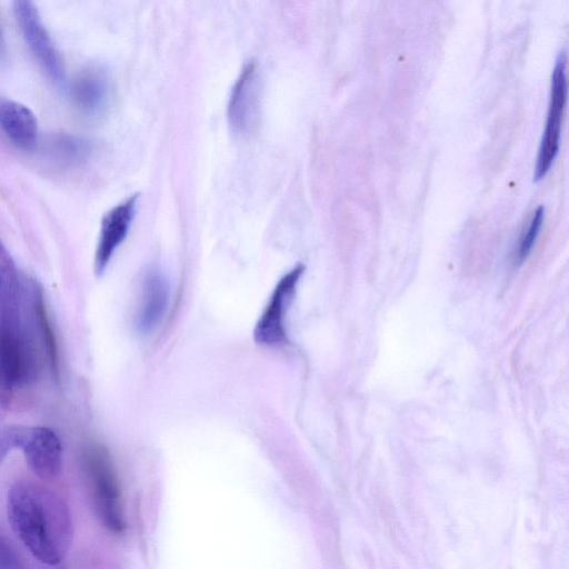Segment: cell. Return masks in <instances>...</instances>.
<instances>
[{"instance_id": "8992f818", "label": "cell", "mask_w": 569, "mask_h": 569, "mask_svg": "<svg viewBox=\"0 0 569 569\" xmlns=\"http://www.w3.org/2000/svg\"><path fill=\"white\" fill-rule=\"evenodd\" d=\"M566 100V56L561 52L557 57L552 71L550 101L543 134L538 149L535 180H540L547 174L558 154Z\"/></svg>"}, {"instance_id": "9c48e42d", "label": "cell", "mask_w": 569, "mask_h": 569, "mask_svg": "<svg viewBox=\"0 0 569 569\" xmlns=\"http://www.w3.org/2000/svg\"><path fill=\"white\" fill-rule=\"evenodd\" d=\"M139 194H132L110 209L101 220L94 254V271L101 274L116 250L126 239L138 203Z\"/></svg>"}, {"instance_id": "7a4b0ae2", "label": "cell", "mask_w": 569, "mask_h": 569, "mask_svg": "<svg viewBox=\"0 0 569 569\" xmlns=\"http://www.w3.org/2000/svg\"><path fill=\"white\" fill-rule=\"evenodd\" d=\"M83 469L91 502L101 523L112 533L126 530V512L120 482L108 451L91 445L83 452Z\"/></svg>"}, {"instance_id": "5b68a950", "label": "cell", "mask_w": 569, "mask_h": 569, "mask_svg": "<svg viewBox=\"0 0 569 569\" xmlns=\"http://www.w3.org/2000/svg\"><path fill=\"white\" fill-rule=\"evenodd\" d=\"M303 271L302 264H296L276 283L253 329V339L258 345L280 347L288 343L286 315Z\"/></svg>"}, {"instance_id": "9a60e30c", "label": "cell", "mask_w": 569, "mask_h": 569, "mask_svg": "<svg viewBox=\"0 0 569 569\" xmlns=\"http://www.w3.org/2000/svg\"><path fill=\"white\" fill-rule=\"evenodd\" d=\"M48 151L54 162L61 166H74L86 161L90 154L91 144L77 136L58 134L49 141Z\"/></svg>"}, {"instance_id": "30bf717a", "label": "cell", "mask_w": 569, "mask_h": 569, "mask_svg": "<svg viewBox=\"0 0 569 569\" xmlns=\"http://www.w3.org/2000/svg\"><path fill=\"white\" fill-rule=\"evenodd\" d=\"M170 299L167 280L157 270L148 271L141 282L134 326L139 333L152 332L163 320Z\"/></svg>"}, {"instance_id": "ac0fdd59", "label": "cell", "mask_w": 569, "mask_h": 569, "mask_svg": "<svg viewBox=\"0 0 569 569\" xmlns=\"http://www.w3.org/2000/svg\"><path fill=\"white\" fill-rule=\"evenodd\" d=\"M0 569H26L10 541L0 532Z\"/></svg>"}, {"instance_id": "52a82bcc", "label": "cell", "mask_w": 569, "mask_h": 569, "mask_svg": "<svg viewBox=\"0 0 569 569\" xmlns=\"http://www.w3.org/2000/svg\"><path fill=\"white\" fill-rule=\"evenodd\" d=\"M261 109V86L257 66L248 63L231 90L227 117L230 127L240 134L251 133L258 126Z\"/></svg>"}, {"instance_id": "4fadbf2b", "label": "cell", "mask_w": 569, "mask_h": 569, "mask_svg": "<svg viewBox=\"0 0 569 569\" xmlns=\"http://www.w3.org/2000/svg\"><path fill=\"white\" fill-rule=\"evenodd\" d=\"M29 303L33 323L37 327L38 335L40 337L43 349L47 352L49 363L56 379L59 378V356L58 347L54 333L52 331L46 305L43 301V295L40 287L37 283H32L29 290Z\"/></svg>"}, {"instance_id": "8fae6325", "label": "cell", "mask_w": 569, "mask_h": 569, "mask_svg": "<svg viewBox=\"0 0 569 569\" xmlns=\"http://www.w3.org/2000/svg\"><path fill=\"white\" fill-rule=\"evenodd\" d=\"M71 94L82 113L87 116L102 113L110 98L108 72L101 67H90L81 71L73 81Z\"/></svg>"}, {"instance_id": "e0dca14e", "label": "cell", "mask_w": 569, "mask_h": 569, "mask_svg": "<svg viewBox=\"0 0 569 569\" xmlns=\"http://www.w3.org/2000/svg\"><path fill=\"white\" fill-rule=\"evenodd\" d=\"M26 427H0V465L14 448H20Z\"/></svg>"}, {"instance_id": "6da1fadb", "label": "cell", "mask_w": 569, "mask_h": 569, "mask_svg": "<svg viewBox=\"0 0 569 569\" xmlns=\"http://www.w3.org/2000/svg\"><path fill=\"white\" fill-rule=\"evenodd\" d=\"M8 519L21 542L40 562H61L71 543L72 521L63 499L32 481H18L8 492Z\"/></svg>"}, {"instance_id": "ba28073f", "label": "cell", "mask_w": 569, "mask_h": 569, "mask_svg": "<svg viewBox=\"0 0 569 569\" xmlns=\"http://www.w3.org/2000/svg\"><path fill=\"white\" fill-rule=\"evenodd\" d=\"M20 449L29 468L41 479L56 478L62 465V446L57 433L47 427H26Z\"/></svg>"}, {"instance_id": "d6986e66", "label": "cell", "mask_w": 569, "mask_h": 569, "mask_svg": "<svg viewBox=\"0 0 569 569\" xmlns=\"http://www.w3.org/2000/svg\"><path fill=\"white\" fill-rule=\"evenodd\" d=\"M6 52H7L6 43H4L3 34H2V31L0 28V62L4 59Z\"/></svg>"}, {"instance_id": "5bb4252c", "label": "cell", "mask_w": 569, "mask_h": 569, "mask_svg": "<svg viewBox=\"0 0 569 569\" xmlns=\"http://www.w3.org/2000/svg\"><path fill=\"white\" fill-rule=\"evenodd\" d=\"M18 280L14 261L0 239V316L20 318Z\"/></svg>"}, {"instance_id": "3957f363", "label": "cell", "mask_w": 569, "mask_h": 569, "mask_svg": "<svg viewBox=\"0 0 569 569\" xmlns=\"http://www.w3.org/2000/svg\"><path fill=\"white\" fill-rule=\"evenodd\" d=\"M31 350L20 318L0 316V406L10 402L13 389L32 375Z\"/></svg>"}, {"instance_id": "277c9868", "label": "cell", "mask_w": 569, "mask_h": 569, "mask_svg": "<svg viewBox=\"0 0 569 569\" xmlns=\"http://www.w3.org/2000/svg\"><path fill=\"white\" fill-rule=\"evenodd\" d=\"M13 12L22 37L38 63L56 86L63 88V60L42 22L37 6L28 0H18L13 2Z\"/></svg>"}, {"instance_id": "7c38bea8", "label": "cell", "mask_w": 569, "mask_h": 569, "mask_svg": "<svg viewBox=\"0 0 569 569\" xmlns=\"http://www.w3.org/2000/svg\"><path fill=\"white\" fill-rule=\"evenodd\" d=\"M0 130L17 148L33 150L38 144V122L26 106L0 99Z\"/></svg>"}, {"instance_id": "2e32d148", "label": "cell", "mask_w": 569, "mask_h": 569, "mask_svg": "<svg viewBox=\"0 0 569 569\" xmlns=\"http://www.w3.org/2000/svg\"><path fill=\"white\" fill-rule=\"evenodd\" d=\"M545 217V208L542 206L538 207L530 221L528 222L526 230L522 231L517 251H516V260L518 262L523 261L530 253L542 226Z\"/></svg>"}]
</instances>
